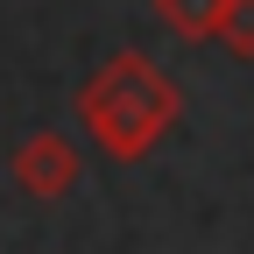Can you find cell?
I'll return each instance as SVG.
<instances>
[{
	"mask_svg": "<svg viewBox=\"0 0 254 254\" xmlns=\"http://www.w3.org/2000/svg\"><path fill=\"white\" fill-rule=\"evenodd\" d=\"M219 43H226L240 64H254V0H226V14H219Z\"/></svg>",
	"mask_w": 254,
	"mask_h": 254,
	"instance_id": "cell-4",
	"label": "cell"
},
{
	"mask_svg": "<svg viewBox=\"0 0 254 254\" xmlns=\"http://www.w3.org/2000/svg\"><path fill=\"white\" fill-rule=\"evenodd\" d=\"M78 113L92 127V141H99L106 155H120V163H134V155H148L155 141H163V127L177 120V85L155 71L148 57H113L99 78H92L78 92Z\"/></svg>",
	"mask_w": 254,
	"mask_h": 254,
	"instance_id": "cell-1",
	"label": "cell"
},
{
	"mask_svg": "<svg viewBox=\"0 0 254 254\" xmlns=\"http://www.w3.org/2000/svg\"><path fill=\"white\" fill-rule=\"evenodd\" d=\"M155 14H163L170 36H184V43H212V36H219V14H226V0H155Z\"/></svg>",
	"mask_w": 254,
	"mask_h": 254,
	"instance_id": "cell-3",
	"label": "cell"
},
{
	"mask_svg": "<svg viewBox=\"0 0 254 254\" xmlns=\"http://www.w3.org/2000/svg\"><path fill=\"white\" fill-rule=\"evenodd\" d=\"M14 177L28 198H64V190L78 184V148L64 141V134H36L21 155H14Z\"/></svg>",
	"mask_w": 254,
	"mask_h": 254,
	"instance_id": "cell-2",
	"label": "cell"
}]
</instances>
